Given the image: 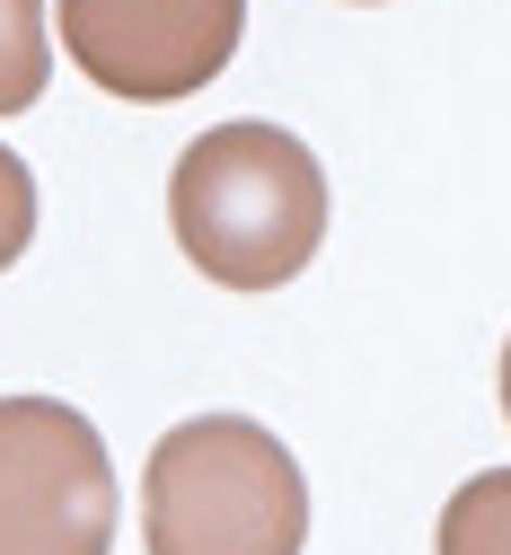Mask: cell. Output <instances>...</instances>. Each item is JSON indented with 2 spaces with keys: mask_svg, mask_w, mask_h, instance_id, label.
Listing matches in <instances>:
<instances>
[{
  "mask_svg": "<svg viewBox=\"0 0 511 555\" xmlns=\"http://www.w3.org/2000/svg\"><path fill=\"white\" fill-rule=\"evenodd\" d=\"M168 230L221 292H282L327 247V168L282 124H212L168 177Z\"/></svg>",
  "mask_w": 511,
  "mask_h": 555,
  "instance_id": "6da1fadb",
  "label": "cell"
},
{
  "mask_svg": "<svg viewBox=\"0 0 511 555\" xmlns=\"http://www.w3.org/2000/svg\"><path fill=\"white\" fill-rule=\"evenodd\" d=\"M151 555H301L309 476L256 414H186L141 467Z\"/></svg>",
  "mask_w": 511,
  "mask_h": 555,
  "instance_id": "7a4b0ae2",
  "label": "cell"
},
{
  "mask_svg": "<svg viewBox=\"0 0 511 555\" xmlns=\"http://www.w3.org/2000/svg\"><path fill=\"white\" fill-rule=\"evenodd\" d=\"M115 459L62 397H0V555H106Z\"/></svg>",
  "mask_w": 511,
  "mask_h": 555,
  "instance_id": "3957f363",
  "label": "cell"
},
{
  "mask_svg": "<svg viewBox=\"0 0 511 555\" xmlns=\"http://www.w3.org/2000/svg\"><path fill=\"white\" fill-rule=\"evenodd\" d=\"M62 53L124 98V106H177L230 72L247 36V0H53Z\"/></svg>",
  "mask_w": 511,
  "mask_h": 555,
  "instance_id": "277c9868",
  "label": "cell"
},
{
  "mask_svg": "<svg viewBox=\"0 0 511 555\" xmlns=\"http://www.w3.org/2000/svg\"><path fill=\"white\" fill-rule=\"evenodd\" d=\"M442 555H511V467L468 476L442 503Z\"/></svg>",
  "mask_w": 511,
  "mask_h": 555,
  "instance_id": "5b68a950",
  "label": "cell"
},
{
  "mask_svg": "<svg viewBox=\"0 0 511 555\" xmlns=\"http://www.w3.org/2000/svg\"><path fill=\"white\" fill-rule=\"evenodd\" d=\"M53 80L44 53V0H0V115H27Z\"/></svg>",
  "mask_w": 511,
  "mask_h": 555,
  "instance_id": "8992f818",
  "label": "cell"
},
{
  "mask_svg": "<svg viewBox=\"0 0 511 555\" xmlns=\"http://www.w3.org/2000/svg\"><path fill=\"white\" fill-rule=\"evenodd\" d=\"M27 238H36V177H27V159L10 142H0V273L27 256Z\"/></svg>",
  "mask_w": 511,
  "mask_h": 555,
  "instance_id": "52a82bcc",
  "label": "cell"
},
{
  "mask_svg": "<svg viewBox=\"0 0 511 555\" xmlns=\"http://www.w3.org/2000/svg\"><path fill=\"white\" fill-rule=\"evenodd\" d=\"M502 414H511V344H502Z\"/></svg>",
  "mask_w": 511,
  "mask_h": 555,
  "instance_id": "ba28073f",
  "label": "cell"
}]
</instances>
